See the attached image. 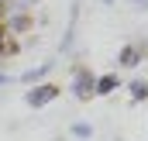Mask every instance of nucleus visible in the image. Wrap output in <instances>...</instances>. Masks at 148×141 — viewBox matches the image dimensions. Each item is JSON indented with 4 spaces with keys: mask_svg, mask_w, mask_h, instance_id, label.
Masks as SVG:
<instances>
[{
    "mask_svg": "<svg viewBox=\"0 0 148 141\" xmlns=\"http://www.w3.org/2000/svg\"><path fill=\"white\" fill-rule=\"evenodd\" d=\"M59 93H62V90H59L55 83H38V86L28 90V97H24V100H28V107L41 110V107H48L52 100H59Z\"/></svg>",
    "mask_w": 148,
    "mask_h": 141,
    "instance_id": "nucleus-1",
    "label": "nucleus"
},
{
    "mask_svg": "<svg viewBox=\"0 0 148 141\" xmlns=\"http://www.w3.org/2000/svg\"><path fill=\"white\" fill-rule=\"evenodd\" d=\"M93 83H97V76L90 69H83V66H76V72H73V97L76 100H93Z\"/></svg>",
    "mask_w": 148,
    "mask_h": 141,
    "instance_id": "nucleus-2",
    "label": "nucleus"
},
{
    "mask_svg": "<svg viewBox=\"0 0 148 141\" xmlns=\"http://www.w3.org/2000/svg\"><path fill=\"white\" fill-rule=\"evenodd\" d=\"M31 28H35V17L31 14H3V31H7V38L28 35Z\"/></svg>",
    "mask_w": 148,
    "mask_h": 141,
    "instance_id": "nucleus-3",
    "label": "nucleus"
},
{
    "mask_svg": "<svg viewBox=\"0 0 148 141\" xmlns=\"http://www.w3.org/2000/svg\"><path fill=\"white\" fill-rule=\"evenodd\" d=\"M148 55V48L141 41H131V45H124L121 48V55H117V66H124V69H134V66H141V59Z\"/></svg>",
    "mask_w": 148,
    "mask_h": 141,
    "instance_id": "nucleus-4",
    "label": "nucleus"
},
{
    "mask_svg": "<svg viewBox=\"0 0 148 141\" xmlns=\"http://www.w3.org/2000/svg\"><path fill=\"white\" fill-rule=\"evenodd\" d=\"M121 86V79H117V72H107V76H97V83H93V97H110L114 90Z\"/></svg>",
    "mask_w": 148,
    "mask_h": 141,
    "instance_id": "nucleus-5",
    "label": "nucleus"
},
{
    "mask_svg": "<svg viewBox=\"0 0 148 141\" xmlns=\"http://www.w3.org/2000/svg\"><path fill=\"white\" fill-rule=\"evenodd\" d=\"M48 72H52V62H45V66H38V69H28L24 76H21V83H31V86H38V83H41Z\"/></svg>",
    "mask_w": 148,
    "mask_h": 141,
    "instance_id": "nucleus-6",
    "label": "nucleus"
},
{
    "mask_svg": "<svg viewBox=\"0 0 148 141\" xmlns=\"http://www.w3.org/2000/svg\"><path fill=\"white\" fill-rule=\"evenodd\" d=\"M127 90H131V100H134V103H138V100H148V83L145 79H131Z\"/></svg>",
    "mask_w": 148,
    "mask_h": 141,
    "instance_id": "nucleus-7",
    "label": "nucleus"
},
{
    "mask_svg": "<svg viewBox=\"0 0 148 141\" xmlns=\"http://www.w3.org/2000/svg\"><path fill=\"white\" fill-rule=\"evenodd\" d=\"M73 134H76V138H83V141H86V138H93V127H90L86 120H76V124H73Z\"/></svg>",
    "mask_w": 148,
    "mask_h": 141,
    "instance_id": "nucleus-8",
    "label": "nucleus"
},
{
    "mask_svg": "<svg viewBox=\"0 0 148 141\" xmlns=\"http://www.w3.org/2000/svg\"><path fill=\"white\" fill-rule=\"evenodd\" d=\"M17 52H21V45H17V41H14V38H7V45H3V48H0V59H14V55H17Z\"/></svg>",
    "mask_w": 148,
    "mask_h": 141,
    "instance_id": "nucleus-9",
    "label": "nucleus"
},
{
    "mask_svg": "<svg viewBox=\"0 0 148 141\" xmlns=\"http://www.w3.org/2000/svg\"><path fill=\"white\" fill-rule=\"evenodd\" d=\"M7 45V31H3V24H0V48Z\"/></svg>",
    "mask_w": 148,
    "mask_h": 141,
    "instance_id": "nucleus-10",
    "label": "nucleus"
},
{
    "mask_svg": "<svg viewBox=\"0 0 148 141\" xmlns=\"http://www.w3.org/2000/svg\"><path fill=\"white\" fill-rule=\"evenodd\" d=\"M7 83H10V76H3V72H0V86H7Z\"/></svg>",
    "mask_w": 148,
    "mask_h": 141,
    "instance_id": "nucleus-11",
    "label": "nucleus"
},
{
    "mask_svg": "<svg viewBox=\"0 0 148 141\" xmlns=\"http://www.w3.org/2000/svg\"><path fill=\"white\" fill-rule=\"evenodd\" d=\"M0 24H3V10H0Z\"/></svg>",
    "mask_w": 148,
    "mask_h": 141,
    "instance_id": "nucleus-12",
    "label": "nucleus"
},
{
    "mask_svg": "<svg viewBox=\"0 0 148 141\" xmlns=\"http://www.w3.org/2000/svg\"><path fill=\"white\" fill-rule=\"evenodd\" d=\"M3 3H7V0H0V10H3Z\"/></svg>",
    "mask_w": 148,
    "mask_h": 141,
    "instance_id": "nucleus-13",
    "label": "nucleus"
},
{
    "mask_svg": "<svg viewBox=\"0 0 148 141\" xmlns=\"http://www.w3.org/2000/svg\"><path fill=\"white\" fill-rule=\"evenodd\" d=\"M103 3H114V0H103Z\"/></svg>",
    "mask_w": 148,
    "mask_h": 141,
    "instance_id": "nucleus-14",
    "label": "nucleus"
},
{
    "mask_svg": "<svg viewBox=\"0 0 148 141\" xmlns=\"http://www.w3.org/2000/svg\"><path fill=\"white\" fill-rule=\"evenodd\" d=\"M134 3H141V0H134Z\"/></svg>",
    "mask_w": 148,
    "mask_h": 141,
    "instance_id": "nucleus-15",
    "label": "nucleus"
}]
</instances>
